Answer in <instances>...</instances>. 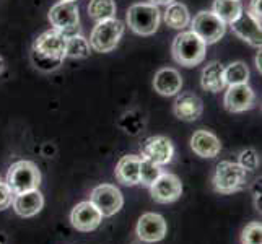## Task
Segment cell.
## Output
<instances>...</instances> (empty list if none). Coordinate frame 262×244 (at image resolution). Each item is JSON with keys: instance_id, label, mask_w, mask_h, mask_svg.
<instances>
[{"instance_id": "7c38bea8", "label": "cell", "mask_w": 262, "mask_h": 244, "mask_svg": "<svg viewBox=\"0 0 262 244\" xmlns=\"http://www.w3.org/2000/svg\"><path fill=\"white\" fill-rule=\"evenodd\" d=\"M256 103V95L248 83L230 85L223 98L225 109L228 113H245Z\"/></svg>"}, {"instance_id": "6da1fadb", "label": "cell", "mask_w": 262, "mask_h": 244, "mask_svg": "<svg viewBox=\"0 0 262 244\" xmlns=\"http://www.w3.org/2000/svg\"><path fill=\"white\" fill-rule=\"evenodd\" d=\"M67 36L52 28L36 38L31 51V60L36 69L42 72H52L62 65L66 59Z\"/></svg>"}, {"instance_id": "d6986e66", "label": "cell", "mask_w": 262, "mask_h": 244, "mask_svg": "<svg viewBox=\"0 0 262 244\" xmlns=\"http://www.w3.org/2000/svg\"><path fill=\"white\" fill-rule=\"evenodd\" d=\"M140 161L142 157L137 155H125L116 165V179L124 186L140 184Z\"/></svg>"}, {"instance_id": "e575fe53", "label": "cell", "mask_w": 262, "mask_h": 244, "mask_svg": "<svg viewBox=\"0 0 262 244\" xmlns=\"http://www.w3.org/2000/svg\"><path fill=\"white\" fill-rule=\"evenodd\" d=\"M60 2H77V0H60Z\"/></svg>"}, {"instance_id": "4fadbf2b", "label": "cell", "mask_w": 262, "mask_h": 244, "mask_svg": "<svg viewBox=\"0 0 262 244\" xmlns=\"http://www.w3.org/2000/svg\"><path fill=\"white\" fill-rule=\"evenodd\" d=\"M70 221L75 230L88 233L96 230L101 225L103 215L99 213V210L92 202L86 201V202H80L74 207V210L70 213Z\"/></svg>"}, {"instance_id": "ba28073f", "label": "cell", "mask_w": 262, "mask_h": 244, "mask_svg": "<svg viewBox=\"0 0 262 244\" xmlns=\"http://www.w3.org/2000/svg\"><path fill=\"white\" fill-rule=\"evenodd\" d=\"M189 25H191V31L195 33L207 46L220 41L225 34V30H227V25H225L213 12L197 13L194 16V20H191Z\"/></svg>"}, {"instance_id": "ac0fdd59", "label": "cell", "mask_w": 262, "mask_h": 244, "mask_svg": "<svg viewBox=\"0 0 262 244\" xmlns=\"http://www.w3.org/2000/svg\"><path fill=\"white\" fill-rule=\"evenodd\" d=\"M230 26L238 38L249 42L252 48L260 49V25L252 20L248 13H241L236 20L230 23Z\"/></svg>"}, {"instance_id": "30bf717a", "label": "cell", "mask_w": 262, "mask_h": 244, "mask_svg": "<svg viewBox=\"0 0 262 244\" xmlns=\"http://www.w3.org/2000/svg\"><path fill=\"white\" fill-rule=\"evenodd\" d=\"M140 153L143 160H148L158 166H163L173 160L174 147L171 140L163 137V135H153V137H148L142 143Z\"/></svg>"}, {"instance_id": "3957f363", "label": "cell", "mask_w": 262, "mask_h": 244, "mask_svg": "<svg viewBox=\"0 0 262 244\" xmlns=\"http://www.w3.org/2000/svg\"><path fill=\"white\" fill-rule=\"evenodd\" d=\"M5 183L13 194L34 191L41 184V173L33 161L21 160L8 168Z\"/></svg>"}, {"instance_id": "cb8c5ba5", "label": "cell", "mask_w": 262, "mask_h": 244, "mask_svg": "<svg viewBox=\"0 0 262 244\" xmlns=\"http://www.w3.org/2000/svg\"><path fill=\"white\" fill-rule=\"evenodd\" d=\"M88 15L96 23L111 20L116 16V2L114 0H90Z\"/></svg>"}, {"instance_id": "1f68e13d", "label": "cell", "mask_w": 262, "mask_h": 244, "mask_svg": "<svg viewBox=\"0 0 262 244\" xmlns=\"http://www.w3.org/2000/svg\"><path fill=\"white\" fill-rule=\"evenodd\" d=\"M174 0H150V4L151 5H155V7H158V5H169V4H173Z\"/></svg>"}, {"instance_id": "83f0119b", "label": "cell", "mask_w": 262, "mask_h": 244, "mask_svg": "<svg viewBox=\"0 0 262 244\" xmlns=\"http://www.w3.org/2000/svg\"><path fill=\"white\" fill-rule=\"evenodd\" d=\"M241 242L243 244H262L260 223L252 221V223L246 225V228L243 230V234H241Z\"/></svg>"}, {"instance_id": "9c48e42d", "label": "cell", "mask_w": 262, "mask_h": 244, "mask_svg": "<svg viewBox=\"0 0 262 244\" xmlns=\"http://www.w3.org/2000/svg\"><path fill=\"white\" fill-rule=\"evenodd\" d=\"M90 202L99 210V213L103 215V218H107V216L116 215L122 209L124 197L116 186L101 184L93 189L92 195H90Z\"/></svg>"}, {"instance_id": "ffe728a7", "label": "cell", "mask_w": 262, "mask_h": 244, "mask_svg": "<svg viewBox=\"0 0 262 244\" xmlns=\"http://www.w3.org/2000/svg\"><path fill=\"white\" fill-rule=\"evenodd\" d=\"M153 88L163 96H174L183 88V78L176 69H161L153 77Z\"/></svg>"}, {"instance_id": "4dcf8cb0", "label": "cell", "mask_w": 262, "mask_h": 244, "mask_svg": "<svg viewBox=\"0 0 262 244\" xmlns=\"http://www.w3.org/2000/svg\"><path fill=\"white\" fill-rule=\"evenodd\" d=\"M260 2L262 0H251L249 8H248V15L252 18L254 21H257L260 25Z\"/></svg>"}, {"instance_id": "f546056e", "label": "cell", "mask_w": 262, "mask_h": 244, "mask_svg": "<svg viewBox=\"0 0 262 244\" xmlns=\"http://www.w3.org/2000/svg\"><path fill=\"white\" fill-rule=\"evenodd\" d=\"M13 192L10 191V187L7 186V183L0 181V210H5L12 205L13 202Z\"/></svg>"}, {"instance_id": "484cf974", "label": "cell", "mask_w": 262, "mask_h": 244, "mask_svg": "<svg viewBox=\"0 0 262 244\" xmlns=\"http://www.w3.org/2000/svg\"><path fill=\"white\" fill-rule=\"evenodd\" d=\"M90 46L88 39H85L82 34H74L67 38V46H66V57L72 59H85L90 56Z\"/></svg>"}, {"instance_id": "7a4b0ae2", "label": "cell", "mask_w": 262, "mask_h": 244, "mask_svg": "<svg viewBox=\"0 0 262 244\" xmlns=\"http://www.w3.org/2000/svg\"><path fill=\"white\" fill-rule=\"evenodd\" d=\"M173 57L184 67H195L205 59L207 44L192 31H183L173 41Z\"/></svg>"}, {"instance_id": "4316f807", "label": "cell", "mask_w": 262, "mask_h": 244, "mask_svg": "<svg viewBox=\"0 0 262 244\" xmlns=\"http://www.w3.org/2000/svg\"><path fill=\"white\" fill-rule=\"evenodd\" d=\"M161 173H163V171H161V168L158 165L142 158V161H140V184L150 187L160 178Z\"/></svg>"}, {"instance_id": "d4e9b609", "label": "cell", "mask_w": 262, "mask_h": 244, "mask_svg": "<svg viewBox=\"0 0 262 244\" xmlns=\"http://www.w3.org/2000/svg\"><path fill=\"white\" fill-rule=\"evenodd\" d=\"M223 78H225V85H243L248 83L249 80V69L245 62H233L228 67H225L223 70Z\"/></svg>"}, {"instance_id": "f1b7e54d", "label": "cell", "mask_w": 262, "mask_h": 244, "mask_svg": "<svg viewBox=\"0 0 262 244\" xmlns=\"http://www.w3.org/2000/svg\"><path fill=\"white\" fill-rule=\"evenodd\" d=\"M239 165L245 168L246 171H254L259 166V155L256 153V150L248 148L243 150L239 153Z\"/></svg>"}, {"instance_id": "836d02e7", "label": "cell", "mask_w": 262, "mask_h": 244, "mask_svg": "<svg viewBox=\"0 0 262 244\" xmlns=\"http://www.w3.org/2000/svg\"><path fill=\"white\" fill-rule=\"evenodd\" d=\"M4 69H5V62H4V59L0 57V74L4 72Z\"/></svg>"}, {"instance_id": "d6a6232c", "label": "cell", "mask_w": 262, "mask_h": 244, "mask_svg": "<svg viewBox=\"0 0 262 244\" xmlns=\"http://www.w3.org/2000/svg\"><path fill=\"white\" fill-rule=\"evenodd\" d=\"M260 56H262V52L259 51V52H257V56H256V67H257V70H259V74L262 72V67H260Z\"/></svg>"}, {"instance_id": "2e32d148", "label": "cell", "mask_w": 262, "mask_h": 244, "mask_svg": "<svg viewBox=\"0 0 262 244\" xmlns=\"http://www.w3.org/2000/svg\"><path fill=\"white\" fill-rule=\"evenodd\" d=\"M191 148L202 158H215L222 151V143L210 130H197L191 137Z\"/></svg>"}, {"instance_id": "44dd1931", "label": "cell", "mask_w": 262, "mask_h": 244, "mask_svg": "<svg viewBox=\"0 0 262 244\" xmlns=\"http://www.w3.org/2000/svg\"><path fill=\"white\" fill-rule=\"evenodd\" d=\"M223 70H225V67L216 60L209 62V64L204 67L202 77H201V85L205 92L219 93L227 86L225 85V78H223Z\"/></svg>"}, {"instance_id": "603a6c76", "label": "cell", "mask_w": 262, "mask_h": 244, "mask_svg": "<svg viewBox=\"0 0 262 244\" xmlns=\"http://www.w3.org/2000/svg\"><path fill=\"white\" fill-rule=\"evenodd\" d=\"M212 12L219 16L225 25H230L243 13V5L239 0H215Z\"/></svg>"}, {"instance_id": "277c9868", "label": "cell", "mask_w": 262, "mask_h": 244, "mask_svg": "<svg viewBox=\"0 0 262 244\" xmlns=\"http://www.w3.org/2000/svg\"><path fill=\"white\" fill-rule=\"evenodd\" d=\"M125 26L122 21L111 18V20L98 21L96 26L93 28L92 34H90V46L96 52H111L116 49V46L119 44L122 34H124Z\"/></svg>"}, {"instance_id": "52a82bcc", "label": "cell", "mask_w": 262, "mask_h": 244, "mask_svg": "<svg viewBox=\"0 0 262 244\" xmlns=\"http://www.w3.org/2000/svg\"><path fill=\"white\" fill-rule=\"evenodd\" d=\"M49 21L56 30L62 31L67 38L74 34H80V15L75 2H59L49 10Z\"/></svg>"}, {"instance_id": "9a60e30c", "label": "cell", "mask_w": 262, "mask_h": 244, "mask_svg": "<svg viewBox=\"0 0 262 244\" xmlns=\"http://www.w3.org/2000/svg\"><path fill=\"white\" fill-rule=\"evenodd\" d=\"M173 113L179 121L194 122L204 113L202 99L194 93H181L173 104Z\"/></svg>"}, {"instance_id": "5b68a950", "label": "cell", "mask_w": 262, "mask_h": 244, "mask_svg": "<svg viewBox=\"0 0 262 244\" xmlns=\"http://www.w3.org/2000/svg\"><path fill=\"white\" fill-rule=\"evenodd\" d=\"M161 20L158 7L151 4H134L127 10L129 28L140 36H151L157 33Z\"/></svg>"}, {"instance_id": "e0dca14e", "label": "cell", "mask_w": 262, "mask_h": 244, "mask_svg": "<svg viewBox=\"0 0 262 244\" xmlns=\"http://www.w3.org/2000/svg\"><path fill=\"white\" fill-rule=\"evenodd\" d=\"M12 205H13L15 212L20 216H23V218H30V216H34L41 212V209L44 207V197L38 189H34V191L15 194Z\"/></svg>"}, {"instance_id": "8992f818", "label": "cell", "mask_w": 262, "mask_h": 244, "mask_svg": "<svg viewBox=\"0 0 262 244\" xmlns=\"http://www.w3.org/2000/svg\"><path fill=\"white\" fill-rule=\"evenodd\" d=\"M246 183V169L239 163L220 161L213 174V187L220 194H233Z\"/></svg>"}, {"instance_id": "5bb4252c", "label": "cell", "mask_w": 262, "mask_h": 244, "mask_svg": "<svg viewBox=\"0 0 262 244\" xmlns=\"http://www.w3.org/2000/svg\"><path fill=\"white\" fill-rule=\"evenodd\" d=\"M137 236L143 242H158L166 236V221L158 213H143L137 223Z\"/></svg>"}, {"instance_id": "8fae6325", "label": "cell", "mask_w": 262, "mask_h": 244, "mask_svg": "<svg viewBox=\"0 0 262 244\" xmlns=\"http://www.w3.org/2000/svg\"><path fill=\"white\" fill-rule=\"evenodd\" d=\"M153 201L158 204H171L178 201L183 194L181 179L173 173H161L160 178L150 186Z\"/></svg>"}, {"instance_id": "7402d4cb", "label": "cell", "mask_w": 262, "mask_h": 244, "mask_svg": "<svg viewBox=\"0 0 262 244\" xmlns=\"http://www.w3.org/2000/svg\"><path fill=\"white\" fill-rule=\"evenodd\" d=\"M165 23L173 30H184L186 26H189L191 23V15H189V10L184 4L179 2H173L166 5V12L163 15Z\"/></svg>"}]
</instances>
